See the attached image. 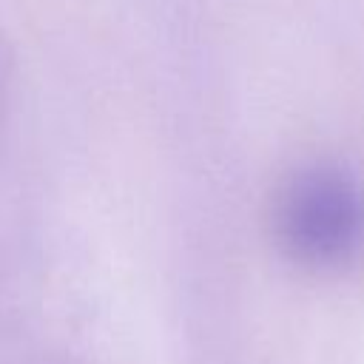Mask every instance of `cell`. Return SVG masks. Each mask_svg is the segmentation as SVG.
Returning a JSON list of instances; mask_svg holds the SVG:
<instances>
[{
	"label": "cell",
	"instance_id": "cell-1",
	"mask_svg": "<svg viewBox=\"0 0 364 364\" xmlns=\"http://www.w3.org/2000/svg\"><path fill=\"white\" fill-rule=\"evenodd\" d=\"M276 225L296 259L307 264L347 262L364 245V193L341 168H304L284 185Z\"/></svg>",
	"mask_w": 364,
	"mask_h": 364
}]
</instances>
